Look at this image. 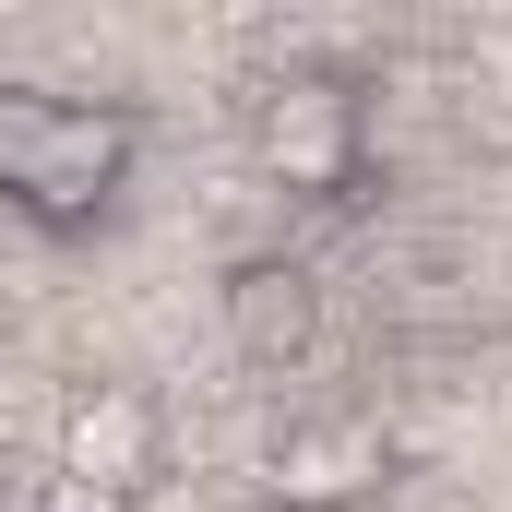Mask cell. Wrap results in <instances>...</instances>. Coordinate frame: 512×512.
<instances>
[{
    "label": "cell",
    "mask_w": 512,
    "mask_h": 512,
    "mask_svg": "<svg viewBox=\"0 0 512 512\" xmlns=\"http://www.w3.org/2000/svg\"><path fill=\"white\" fill-rule=\"evenodd\" d=\"M155 405L131 382H84L72 405H60V477H84V489H120V501H143V477H155Z\"/></svg>",
    "instance_id": "obj_4"
},
{
    "label": "cell",
    "mask_w": 512,
    "mask_h": 512,
    "mask_svg": "<svg viewBox=\"0 0 512 512\" xmlns=\"http://www.w3.org/2000/svg\"><path fill=\"white\" fill-rule=\"evenodd\" d=\"M382 477H393L382 417H298V429L274 441V477H262V489L286 512H358Z\"/></svg>",
    "instance_id": "obj_3"
},
{
    "label": "cell",
    "mask_w": 512,
    "mask_h": 512,
    "mask_svg": "<svg viewBox=\"0 0 512 512\" xmlns=\"http://www.w3.org/2000/svg\"><path fill=\"white\" fill-rule=\"evenodd\" d=\"M251 155H262L274 191L334 203V191L358 179V84H334V72H286V84L262 96V120H251Z\"/></svg>",
    "instance_id": "obj_2"
},
{
    "label": "cell",
    "mask_w": 512,
    "mask_h": 512,
    "mask_svg": "<svg viewBox=\"0 0 512 512\" xmlns=\"http://www.w3.org/2000/svg\"><path fill=\"white\" fill-rule=\"evenodd\" d=\"M227 334H239V358H251V370L310 358V334H322L310 262H239V274H227Z\"/></svg>",
    "instance_id": "obj_5"
},
{
    "label": "cell",
    "mask_w": 512,
    "mask_h": 512,
    "mask_svg": "<svg viewBox=\"0 0 512 512\" xmlns=\"http://www.w3.org/2000/svg\"><path fill=\"white\" fill-rule=\"evenodd\" d=\"M36 512H131V501H120V489H84V477H48Z\"/></svg>",
    "instance_id": "obj_6"
},
{
    "label": "cell",
    "mask_w": 512,
    "mask_h": 512,
    "mask_svg": "<svg viewBox=\"0 0 512 512\" xmlns=\"http://www.w3.org/2000/svg\"><path fill=\"white\" fill-rule=\"evenodd\" d=\"M131 167V120L120 108H84V96H48V84H0V203L48 215V227H84Z\"/></svg>",
    "instance_id": "obj_1"
}]
</instances>
